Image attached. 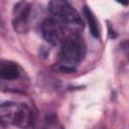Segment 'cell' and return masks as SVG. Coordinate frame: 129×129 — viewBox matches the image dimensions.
<instances>
[{"label":"cell","mask_w":129,"mask_h":129,"mask_svg":"<svg viewBox=\"0 0 129 129\" xmlns=\"http://www.w3.org/2000/svg\"><path fill=\"white\" fill-rule=\"evenodd\" d=\"M86 55V43L80 33L69 34L61 43L58 66L62 71H74Z\"/></svg>","instance_id":"obj_1"},{"label":"cell","mask_w":129,"mask_h":129,"mask_svg":"<svg viewBox=\"0 0 129 129\" xmlns=\"http://www.w3.org/2000/svg\"><path fill=\"white\" fill-rule=\"evenodd\" d=\"M50 13L71 34L79 33L84 28V22L78 11L67 1L53 0L48 4Z\"/></svg>","instance_id":"obj_2"},{"label":"cell","mask_w":129,"mask_h":129,"mask_svg":"<svg viewBox=\"0 0 129 129\" xmlns=\"http://www.w3.org/2000/svg\"><path fill=\"white\" fill-rule=\"evenodd\" d=\"M0 116L2 121L20 128H28L32 124L31 110L20 103L7 102L0 106Z\"/></svg>","instance_id":"obj_3"},{"label":"cell","mask_w":129,"mask_h":129,"mask_svg":"<svg viewBox=\"0 0 129 129\" xmlns=\"http://www.w3.org/2000/svg\"><path fill=\"white\" fill-rule=\"evenodd\" d=\"M41 32L43 38L53 45H61V43L67 38L64 33L66 28L53 17L43 20L41 23Z\"/></svg>","instance_id":"obj_4"},{"label":"cell","mask_w":129,"mask_h":129,"mask_svg":"<svg viewBox=\"0 0 129 129\" xmlns=\"http://www.w3.org/2000/svg\"><path fill=\"white\" fill-rule=\"evenodd\" d=\"M30 4L27 2H18L15 4L13 9V19L12 25L14 29L19 32L23 33L28 29L29 23V16H30Z\"/></svg>","instance_id":"obj_5"},{"label":"cell","mask_w":129,"mask_h":129,"mask_svg":"<svg viewBox=\"0 0 129 129\" xmlns=\"http://www.w3.org/2000/svg\"><path fill=\"white\" fill-rule=\"evenodd\" d=\"M20 69L17 63L10 60H2L0 63V78L7 81H14L20 78Z\"/></svg>","instance_id":"obj_6"},{"label":"cell","mask_w":129,"mask_h":129,"mask_svg":"<svg viewBox=\"0 0 129 129\" xmlns=\"http://www.w3.org/2000/svg\"><path fill=\"white\" fill-rule=\"evenodd\" d=\"M83 12H84V15H85V17L87 19V22L89 24V28H90L91 34L94 37L99 38L100 37V29H99V23H98V20H97L95 14L90 9V7L87 6V5L84 6Z\"/></svg>","instance_id":"obj_7"},{"label":"cell","mask_w":129,"mask_h":129,"mask_svg":"<svg viewBox=\"0 0 129 129\" xmlns=\"http://www.w3.org/2000/svg\"><path fill=\"white\" fill-rule=\"evenodd\" d=\"M124 50H125L126 55H127V57H128V59H129V42H127V43L124 45Z\"/></svg>","instance_id":"obj_8"},{"label":"cell","mask_w":129,"mask_h":129,"mask_svg":"<svg viewBox=\"0 0 129 129\" xmlns=\"http://www.w3.org/2000/svg\"><path fill=\"white\" fill-rule=\"evenodd\" d=\"M97 129H104V128H97Z\"/></svg>","instance_id":"obj_9"}]
</instances>
